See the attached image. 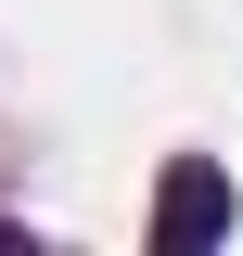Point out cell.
I'll return each instance as SVG.
<instances>
[{
    "label": "cell",
    "instance_id": "6da1fadb",
    "mask_svg": "<svg viewBox=\"0 0 243 256\" xmlns=\"http://www.w3.org/2000/svg\"><path fill=\"white\" fill-rule=\"evenodd\" d=\"M218 230H230V180H218V166H166V192H154V244H166V256H205Z\"/></svg>",
    "mask_w": 243,
    "mask_h": 256
}]
</instances>
